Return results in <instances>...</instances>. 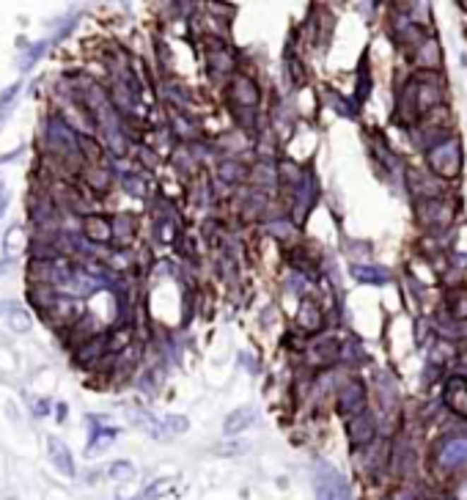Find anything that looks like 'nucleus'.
<instances>
[{"instance_id":"11","label":"nucleus","mask_w":467,"mask_h":500,"mask_svg":"<svg viewBox=\"0 0 467 500\" xmlns=\"http://www.w3.org/2000/svg\"><path fill=\"white\" fill-rule=\"evenodd\" d=\"M363 401H366V396H363L360 382H346L341 396H338V404H341L344 410H349V412L355 410V415H360V412H363Z\"/></svg>"},{"instance_id":"6","label":"nucleus","mask_w":467,"mask_h":500,"mask_svg":"<svg viewBox=\"0 0 467 500\" xmlns=\"http://www.w3.org/2000/svg\"><path fill=\"white\" fill-rule=\"evenodd\" d=\"M443 401L456 412L467 418V379L465 376H451L443 388Z\"/></svg>"},{"instance_id":"21","label":"nucleus","mask_w":467,"mask_h":500,"mask_svg":"<svg viewBox=\"0 0 467 500\" xmlns=\"http://www.w3.org/2000/svg\"><path fill=\"white\" fill-rule=\"evenodd\" d=\"M8 325L14 327V330H28L30 322H28V314L25 311H14L11 316H8Z\"/></svg>"},{"instance_id":"10","label":"nucleus","mask_w":467,"mask_h":500,"mask_svg":"<svg viewBox=\"0 0 467 500\" xmlns=\"http://www.w3.org/2000/svg\"><path fill=\"white\" fill-rule=\"evenodd\" d=\"M349 440H352V446H357V448L374 440V424H371V418L366 412L355 415V421L349 424Z\"/></svg>"},{"instance_id":"19","label":"nucleus","mask_w":467,"mask_h":500,"mask_svg":"<svg viewBox=\"0 0 467 500\" xmlns=\"http://www.w3.org/2000/svg\"><path fill=\"white\" fill-rule=\"evenodd\" d=\"M110 475H113L116 481H126V478L132 475V465H129V462H113V465H110Z\"/></svg>"},{"instance_id":"23","label":"nucleus","mask_w":467,"mask_h":500,"mask_svg":"<svg viewBox=\"0 0 467 500\" xmlns=\"http://www.w3.org/2000/svg\"><path fill=\"white\" fill-rule=\"evenodd\" d=\"M382 500H415L413 492H407V489H398V492H391V495H385Z\"/></svg>"},{"instance_id":"18","label":"nucleus","mask_w":467,"mask_h":500,"mask_svg":"<svg viewBox=\"0 0 467 500\" xmlns=\"http://www.w3.org/2000/svg\"><path fill=\"white\" fill-rule=\"evenodd\" d=\"M49 215H52V203H49L47 198H42L39 203H36V206H33V220H36L39 225L47 223Z\"/></svg>"},{"instance_id":"17","label":"nucleus","mask_w":467,"mask_h":500,"mask_svg":"<svg viewBox=\"0 0 467 500\" xmlns=\"http://www.w3.org/2000/svg\"><path fill=\"white\" fill-rule=\"evenodd\" d=\"M102 350H105V338H94V341H88L83 350L77 352V363H91V360H97Z\"/></svg>"},{"instance_id":"14","label":"nucleus","mask_w":467,"mask_h":500,"mask_svg":"<svg viewBox=\"0 0 467 500\" xmlns=\"http://www.w3.org/2000/svg\"><path fill=\"white\" fill-rule=\"evenodd\" d=\"M352 275L363 283H385L388 280V273L385 270H374V267H352Z\"/></svg>"},{"instance_id":"4","label":"nucleus","mask_w":467,"mask_h":500,"mask_svg":"<svg viewBox=\"0 0 467 500\" xmlns=\"http://www.w3.org/2000/svg\"><path fill=\"white\" fill-rule=\"evenodd\" d=\"M410 91H415V113H426L443 100V88L432 75H420L415 83H410Z\"/></svg>"},{"instance_id":"20","label":"nucleus","mask_w":467,"mask_h":500,"mask_svg":"<svg viewBox=\"0 0 467 500\" xmlns=\"http://www.w3.org/2000/svg\"><path fill=\"white\" fill-rule=\"evenodd\" d=\"M45 50H47V42H39L36 47H30L28 58H25L20 66H23V69H30V64H33V61H39V58H42V52H45Z\"/></svg>"},{"instance_id":"7","label":"nucleus","mask_w":467,"mask_h":500,"mask_svg":"<svg viewBox=\"0 0 467 500\" xmlns=\"http://www.w3.org/2000/svg\"><path fill=\"white\" fill-rule=\"evenodd\" d=\"M420 223L432 225V228H440V225H448L451 223V218H454V212H451V206L440 198H432V201H423L420 203V212H418Z\"/></svg>"},{"instance_id":"9","label":"nucleus","mask_w":467,"mask_h":500,"mask_svg":"<svg viewBox=\"0 0 467 500\" xmlns=\"http://www.w3.org/2000/svg\"><path fill=\"white\" fill-rule=\"evenodd\" d=\"M256 421V410L253 407H237L234 412H228L225 415V421H223V431L231 437V434H240V431H245L247 426H253Z\"/></svg>"},{"instance_id":"15","label":"nucleus","mask_w":467,"mask_h":500,"mask_svg":"<svg viewBox=\"0 0 467 500\" xmlns=\"http://www.w3.org/2000/svg\"><path fill=\"white\" fill-rule=\"evenodd\" d=\"M448 308H451V314H454L456 319H467V292L465 289L451 292V297H448Z\"/></svg>"},{"instance_id":"16","label":"nucleus","mask_w":467,"mask_h":500,"mask_svg":"<svg viewBox=\"0 0 467 500\" xmlns=\"http://www.w3.org/2000/svg\"><path fill=\"white\" fill-rule=\"evenodd\" d=\"M25 245H28V239H25V231L23 228H8V234H6V242H3V248H6V253H20V250H25Z\"/></svg>"},{"instance_id":"5","label":"nucleus","mask_w":467,"mask_h":500,"mask_svg":"<svg viewBox=\"0 0 467 500\" xmlns=\"http://www.w3.org/2000/svg\"><path fill=\"white\" fill-rule=\"evenodd\" d=\"M437 465L445 470H459L467 468V437H454L445 440L443 446L437 448Z\"/></svg>"},{"instance_id":"13","label":"nucleus","mask_w":467,"mask_h":500,"mask_svg":"<svg viewBox=\"0 0 467 500\" xmlns=\"http://www.w3.org/2000/svg\"><path fill=\"white\" fill-rule=\"evenodd\" d=\"M129 421H135L138 426H143V431H148L151 437H160V440L165 437V431H162V424H160V421H154L148 412L138 410V407H135V410H129Z\"/></svg>"},{"instance_id":"22","label":"nucleus","mask_w":467,"mask_h":500,"mask_svg":"<svg viewBox=\"0 0 467 500\" xmlns=\"http://www.w3.org/2000/svg\"><path fill=\"white\" fill-rule=\"evenodd\" d=\"M165 424L173 426V431H187V426H190V421H187L184 415H171V418H168Z\"/></svg>"},{"instance_id":"8","label":"nucleus","mask_w":467,"mask_h":500,"mask_svg":"<svg viewBox=\"0 0 467 500\" xmlns=\"http://www.w3.org/2000/svg\"><path fill=\"white\" fill-rule=\"evenodd\" d=\"M47 448H49V459H52V465L58 468V473L74 478V459H72V453H69V448H66L58 437H49Z\"/></svg>"},{"instance_id":"2","label":"nucleus","mask_w":467,"mask_h":500,"mask_svg":"<svg viewBox=\"0 0 467 500\" xmlns=\"http://www.w3.org/2000/svg\"><path fill=\"white\" fill-rule=\"evenodd\" d=\"M314 489H317V500H349L346 478L330 465H319V470L314 475Z\"/></svg>"},{"instance_id":"3","label":"nucleus","mask_w":467,"mask_h":500,"mask_svg":"<svg viewBox=\"0 0 467 500\" xmlns=\"http://www.w3.org/2000/svg\"><path fill=\"white\" fill-rule=\"evenodd\" d=\"M30 278L42 286H52V283H69L72 280V270L66 264V258H49V261H30Z\"/></svg>"},{"instance_id":"12","label":"nucleus","mask_w":467,"mask_h":500,"mask_svg":"<svg viewBox=\"0 0 467 500\" xmlns=\"http://www.w3.org/2000/svg\"><path fill=\"white\" fill-rule=\"evenodd\" d=\"M85 237L94 239V242H107L113 237V228H110L107 220H102L99 215H91V218H85Z\"/></svg>"},{"instance_id":"1","label":"nucleus","mask_w":467,"mask_h":500,"mask_svg":"<svg viewBox=\"0 0 467 500\" xmlns=\"http://www.w3.org/2000/svg\"><path fill=\"white\" fill-rule=\"evenodd\" d=\"M426 162H429V168L435 174L443 176V179L459 176V171H462V146H459V141H454V138L451 141H440L437 146L429 149Z\"/></svg>"}]
</instances>
